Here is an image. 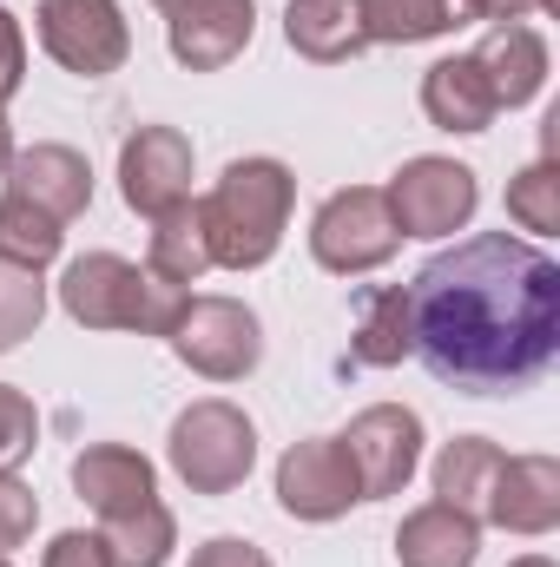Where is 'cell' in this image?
<instances>
[{"instance_id": "cell-1", "label": "cell", "mask_w": 560, "mask_h": 567, "mask_svg": "<svg viewBox=\"0 0 560 567\" xmlns=\"http://www.w3.org/2000/svg\"><path fill=\"white\" fill-rule=\"evenodd\" d=\"M409 343L462 396L535 383L560 350V265L508 231L462 238L409 284Z\"/></svg>"}, {"instance_id": "cell-2", "label": "cell", "mask_w": 560, "mask_h": 567, "mask_svg": "<svg viewBox=\"0 0 560 567\" xmlns=\"http://www.w3.org/2000/svg\"><path fill=\"white\" fill-rule=\"evenodd\" d=\"M290 205H297V178L283 158H231L225 178L198 198L211 265H225V271L271 265L283 245V225H290Z\"/></svg>"}, {"instance_id": "cell-3", "label": "cell", "mask_w": 560, "mask_h": 567, "mask_svg": "<svg viewBox=\"0 0 560 567\" xmlns=\"http://www.w3.org/2000/svg\"><path fill=\"white\" fill-rule=\"evenodd\" d=\"M191 290L158 284L145 265L120 258V251H86L60 271V310L86 330H139V337H165L178 303Z\"/></svg>"}, {"instance_id": "cell-4", "label": "cell", "mask_w": 560, "mask_h": 567, "mask_svg": "<svg viewBox=\"0 0 560 567\" xmlns=\"http://www.w3.org/2000/svg\"><path fill=\"white\" fill-rule=\"evenodd\" d=\"M165 455H172V468L191 495H231V488H245V475L258 462V429L238 403L205 396L172 423Z\"/></svg>"}, {"instance_id": "cell-5", "label": "cell", "mask_w": 560, "mask_h": 567, "mask_svg": "<svg viewBox=\"0 0 560 567\" xmlns=\"http://www.w3.org/2000/svg\"><path fill=\"white\" fill-rule=\"evenodd\" d=\"M165 343H172V357L185 370H198L211 383H238L265 357V323L238 297H185L172 330H165Z\"/></svg>"}, {"instance_id": "cell-6", "label": "cell", "mask_w": 560, "mask_h": 567, "mask_svg": "<svg viewBox=\"0 0 560 567\" xmlns=\"http://www.w3.org/2000/svg\"><path fill=\"white\" fill-rule=\"evenodd\" d=\"M403 245L396 218H390V198L383 185H350V192H330L310 218V258L336 278H363L376 265H390Z\"/></svg>"}, {"instance_id": "cell-7", "label": "cell", "mask_w": 560, "mask_h": 567, "mask_svg": "<svg viewBox=\"0 0 560 567\" xmlns=\"http://www.w3.org/2000/svg\"><path fill=\"white\" fill-rule=\"evenodd\" d=\"M383 198H390V218H396L403 238H455V231L475 218L481 185H475V172H468L462 158L422 152V158H409V165L383 185Z\"/></svg>"}, {"instance_id": "cell-8", "label": "cell", "mask_w": 560, "mask_h": 567, "mask_svg": "<svg viewBox=\"0 0 560 567\" xmlns=\"http://www.w3.org/2000/svg\"><path fill=\"white\" fill-rule=\"evenodd\" d=\"M33 27H40V47L80 80H106L133 53V27H126L120 0H40Z\"/></svg>"}, {"instance_id": "cell-9", "label": "cell", "mask_w": 560, "mask_h": 567, "mask_svg": "<svg viewBox=\"0 0 560 567\" xmlns=\"http://www.w3.org/2000/svg\"><path fill=\"white\" fill-rule=\"evenodd\" d=\"M336 442H343V455L356 468L363 502H390V495L409 488V475L422 462V416L403 410V403H370L363 416H350V429Z\"/></svg>"}, {"instance_id": "cell-10", "label": "cell", "mask_w": 560, "mask_h": 567, "mask_svg": "<svg viewBox=\"0 0 560 567\" xmlns=\"http://www.w3.org/2000/svg\"><path fill=\"white\" fill-rule=\"evenodd\" d=\"M356 502H363V488H356V468H350V455H343L336 435H303V442L283 449V462H278L283 515H297V522H336Z\"/></svg>"}, {"instance_id": "cell-11", "label": "cell", "mask_w": 560, "mask_h": 567, "mask_svg": "<svg viewBox=\"0 0 560 567\" xmlns=\"http://www.w3.org/2000/svg\"><path fill=\"white\" fill-rule=\"evenodd\" d=\"M120 192L139 218H158L191 198V140L178 126H139L120 145Z\"/></svg>"}, {"instance_id": "cell-12", "label": "cell", "mask_w": 560, "mask_h": 567, "mask_svg": "<svg viewBox=\"0 0 560 567\" xmlns=\"http://www.w3.org/2000/svg\"><path fill=\"white\" fill-rule=\"evenodd\" d=\"M7 198H27V205H40L46 218H60V225H73L86 205H93V165H86V152H73V145H27V152H13V165H7Z\"/></svg>"}, {"instance_id": "cell-13", "label": "cell", "mask_w": 560, "mask_h": 567, "mask_svg": "<svg viewBox=\"0 0 560 567\" xmlns=\"http://www.w3.org/2000/svg\"><path fill=\"white\" fill-rule=\"evenodd\" d=\"M508 535H548L560 528V462L554 455H501V475L488 488V515Z\"/></svg>"}, {"instance_id": "cell-14", "label": "cell", "mask_w": 560, "mask_h": 567, "mask_svg": "<svg viewBox=\"0 0 560 567\" xmlns=\"http://www.w3.org/2000/svg\"><path fill=\"white\" fill-rule=\"evenodd\" d=\"M251 33H258V7H251V0H211V7H198V13L165 20L172 60L191 66V73H218V66H231V60L251 47Z\"/></svg>"}, {"instance_id": "cell-15", "label": "cell", "mask_w": 560, "mask_h": 567, "mask_svg": "<svg viewBox=\"0 0 560 567\" xmlns=\"http://www.w3.org/2000/svg\"><path fill=\"white\" fill-rule=\"evenodd\" d=\"M73 495H80L100 522H113V515H126V508H139V502L158 495V475H152V462H145L139 449H126V442H93V449L73 455Z\"/></svg>"}, {"instance_id": "cell-16", "label": "cell", "mask_w": 560, "mask_h": 567, "mask_svg": "<svg viewBox=\"0 0 560 567\" xmlns=\"http://www.w3.org/2000/svg\"><path fill=\"white\" fill-rule=\"evenodd\" d=\"M422 113L442 133H488L501 106H495V86H488L481 60L475 53H455V60H435L422 73Z\"/></svg>"}, {"instance_id": "cell-17", "label": "cell", "mask_w": 560, "mask_h": 567, "mask_svg": "<svg viewBox=\"0 0 560 567\" xmlns=\"http://www.w3.org/2000/svg\"><path fill=\"white\" fill-rule=\"evenodd\" d=\"M283 40L317 66H343V60H356L370 47L363 0H290L283 7Z\"/></svg>"}, {"instance_id": "cell-18", "label": "cell", "mask_w": 560, "mask_h": 567, "mask_svg": "<svg viewBox=\"0 0 560 567\" xmlns=\"http://www.w3.org/2000/svg\"><path fill=\"white\" fill-rule=\"evenodd\" d=\"M488 86H495V106H528L541 86H548V40L521 20H501L481 47H475Z\"/></svg>"}, {"instance_id": "cell-19", "label": "cell", "mask_w": 560, "mask_h": 567, "mask_svg": "<svg viewBox=\"0 0 560 567\" xmlns=\"http://www.w3.org/2000/svg\"><path fill=\"white\" fill-rule=\"evenodd\" d=\"M475 555H481V522H468L448 502H428L416 515H403V528H396L403 567H475Z\"/></svg>"}, {"instance_id": "cell-20", "label": "cell", "mask_w": 560, "mask_h": 567, "mask_svg": "<svg viewBox=\"0 0 560 567\" xmlns=\"http://www.w3.org/2000/svg\"><path fill=\"white\" fill-rule=\"evenodd\" d=\"M350 357H356L363 370H396L403 357H416V343H409V284L363 290V303H356V337H350Z\"/></svg>"}, {"instance_id": "cell-21", "label": "cell", "mask_w": 560, "mask_h": 567, "mask_svg": "<svg viewBox=\"0 0 560 567\" xmlns=\"http://www.w3.org/2000/svg\"><path fill=\"white\" fill-rule=\"evenodd\" d=\"M145 271L158 284H172V290H185V284H198L211 271V245H205V225H198V198H185V205H172V212L152 218Z\"/></svg>"}, {"instance_id": "cell-22", "label": "cell", "mask_w": 560, "mask_h": 567, "mask_svg": "<svg viewBox=\"0 0 560 567\" xmlns=\"http://www.w3.org/2000/svg\"><path fill=\"white\" fill-rule=\"evenodd\" d=\"M495 475H501V449H495L488 435H455V442L435 455V502H448V508H462L468 522H481Z\"/></svg>"}, {"instance_id": "cell-23", "label": "cell", "mask_w": 560, "mask_h": 567, "mask_svg": "<svg viewBox=\"0 0 560 567\" xmlns=\"http://www.w3.org/2000/svg\"><path fill=\"white\" fill-rule=\"evenodd\" d=\"M100 542H106L113 567H165L172 548H178V522H172V508L152 495V502H139V508L100 522Z\"/></svg>"}, {"instance_id": "cell-24", "label": "cell", "mask_w": 560, "mask_h": 567, "mask_svg": "<svg viewBox=\"0 0 560 567\" xmlns=\"http://www.w3.org/2000/svg\"><path fill=\"white\" fill-rule=\"evenodd\" d=\"M448 27H455V0H363L370 47H416V40H442Z\"/></svg>"}, {"instance_id": "cell-25", "label": "cell", "mask_w": 560, "mask_h": 567, "mask_svg": "<svg viewBox=\"0 0 560 567\" xmlns=\"http://www.w3.org/2000/svg\"><path fill=\"white\" fill-rule=\"evenodd\" d=\"M60 245H66V225H60V218H46V212L27 205V198H0V258L40 271V265L60 258Z\"/></svg>"}, {"instance_id": "cell-26", "label": "cell", "mask_w": 560, "mask_h": 567, "mask_svg": "<svg viewBox=\"0 0 560 567\" xmlns=\"http://www.w3.org/2000/svg\"><path fill=\"white\" fill-rule=\"evenodd\" d=\"M508 218L535 238H554L560 231V165L554 158H535L528 172L508 178Z\"/></svg>"}, {"instance_id": "cell-27", "label": "cell", "mask_w": 560, "mask_h": 567, "mask_svg": "<svg viewBox=\"0 0 560 567\" xmlns=\"http://www.w3.org/2000/svg\"><path fill=\"white\" fill-rule=\"evenodd\" d=\"M40 317H46V284H40V271L0 258V357L20 350L40 330Z\"/></svg>"}, {"instance_id": "cell-28", "label": "cell", "mask_w": 560, "mask_h": 567, "mask_svg": "<svg viewBox=\"0 0 560 567\" xmlns=\"http://www.w3.org/2000/svg\"><path fill=\"white\" fill-rule=\"evenodd\" d=\"M33 442H40V410L13 383H0V468H20L33 455Z\"/></svg>"}, {"instance_id": "cell-29", "label": "cell", "mask_w": 560, "mask_h": 567, "mask_svg": "<svg viewBox=\"0 0 560 567\" xmlns=\"http://www.w3.org/2000/svg\"><path fill=\"white\" fill-rule=\"evenodd\" d=\"M33 522H40L33 488H27L13 468H0V555H7V548H20V542L33 535Z\"/></svg>"}, {"instance_id": "cell-30", "label": "cell", "mask_w": 560, "mask_h": 567, "mask_svg": "<svg viewBox=\"0 0 560 567\" xmlns=\"http://www.w3.org/2000/svg\"><path fill=\"white\" fill-rule=\"evenodd\" d=\"M40 567H113V555H106V542H100V535L66 528V535H53V542H46Z\"/></svg>"}, {"instance_id": "cell-31", "label": "cell", "mask_w": 560, "mask_h": 567, "mask_svg": "<svg viewBox=\"0 0 560 567\" xmlns=\"http://www.w3.org/2000/svg\"><path fill=\"white\" fill-rule=\"evenodd\" d=\"M20 80H27V40H20V20L0 7V106L20 93Z\"/></svg>"}, {"instance_id": "cell-32", "label": "cell", "mask_w": 560, "mask_h": 567, "mask_svg": "<svg viewBox=\"0 0 560 567\" xmlns=\"http://www.w3.org/2000/svg\"><path fill=\"white\" fill-rule=\"evenodd\" d=\"M191 567H271V555L251 548V542H238V535H218V542H205L191 555Z\"/></svg>"}, {"instance_id": "cell-33", "label": "cell", "mask_w": 560, "mask_h": 567, "mask_svg": "<svg viewBox=\"0 0 560 567\" xmlns=\"http://www.w3.org/2000/svg\"><path fill=\"white\" fill-rule=\"evenodd\" d=\"M468 20H521V13H560V0H455Z\"/></svg>"}, {"instance_id": "cell-34", "label": "cell", "mask_w": 560, "mask_h": 567, "mask_svg": "<svg viewBox=\"0 0 560 567\" xmlns=\"http://www.w3.org/2000/svg\"><path fill=\"white\" fill-rule=\"evenodd\" d=\"M165 20H178V13H198V7H211V0H152Z\"/></svg>"}, {"instance_id": "cell-35", "label": "cell", "mask_w": 560, "mask_h": 567, "mask_svg": "<svg viewBox=\"0 0 560 567\" xmlns=\"http://www.w3.org/2000/svg\"><path fill=\"white\" fill-rule=\"evenodd\" d=\"M7 165H13V126H7V106H0V178H7Z\"/></svg>"}, {"instance_id": "cell-36", "label": "cell", "mask_w": 560, "mask_h": 567, "mask_svg": "<svg viewBox=\"0 0 560 567\" xmlns=\"http://www.w3.org/2000/svg\"><path fill=\"white\" fill-rule=\"evenodd\" d=\"M508 567H554L548 555H521V561H508Z\"/></svg>"}, {"instance_id": "cell-37", "label": "cell", "mask_w": 560, "mask_h": 567, "mask_svg": "<svg viewBox=\"0 0 560 567\" xmlns=\"http://www.w3.org/2000/svg\"><path fill=\"white\" fill-rule=\"evenodd\" d=\"M0 567H7V555H0Z\"/></svg>"}]
</instances>
